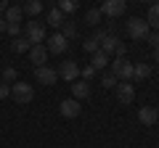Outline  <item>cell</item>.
<instances>
[{"mask_svg":"<svg viewBox=\"0 0 159 148\" xmlns=\"http://www.w3.org/2000/svg\"><path fill=\"white\" fill-rule=\"evenodd\" d=\"M6 32L11 34L13 40H16V37H21V32H24V27H21V24H8V27H6Z\"/></svg>","mask_w":159,"mask_h":148,"instance_id":"83f0119b","label":"cell"},{"mask_svg":"<svg viewBox=\"0 0 159 148\" xmlns=\"http://www.w3.org/2000/svg\"><path fill=\"white\" fill-rule=\"evenodd\" d=\"M64 24H66V16H64L58 8H51L48 11V27H56V29H61Z\"/></svg>","mask_w":159,"mask_h":148,"instance_id":"ac0fdd59","label":"cell"},{"mask_svg":"<svg viewBox=\"0 0 159 148\" xmlns=\"http://www.w3.org/2000/svg\"><path fill=\"white\" fill-rule=\"evenodd\" d=\"M148 42H151V48H159V32H151V34H148Z\"/></svg>","mask_w":159,"mask_h":148,"instance_id":"f1b7e54d","label":"cell"},{"mask_svg":"<svg viewBox=\"0 0 159 148\" xmlns=\"http://www.w3.org/2000/svg\"><path fill=\"white\" fill-rule=\"evenodd\" d=\"M101 85L106 87V90H111V87H117V85H119V80L114 77V74H103V77H101Z\"/></svg>","mask_w":159,"mask_h":148,"instance_id":"4316f807","label":"cell"},{"mask_svg":"<svg viewBox=\"0 0 159 148\" xmlns=\"http://www.w3.org/2000/svg\"><path fill=\"white\" fill-rule=\"evenodd\" d=\"M82 50H85V53H90V56H93V53H98V50H101V42H98L96 37H88V40L82 42Z\"/></svg>","mask_w":159,"mask_h":148,"instance_id":"cb8c5ba5","label":"cell"},{"mask_svg":"<svg viewBox=\"0 0 159 148\" xmlns=\"http://www.w3.org/2000/svg\"><path fill=\"white\" fill-rule=\"evenodd\" d=\"M109 66H111V74L119 82H133V61H127V58H114Z\"/></svg>","mask_w":159,"mask_h":148,"instance_id":"7a4b0ae2","label":"cell"},{"mask_svg":"<svg viewBox=\"0 0 159 148\" xmlns=\"http://www.w3.org/2000/svg\"><path fill=\"white\" fill-rule=\"evenodd\" d=\"M48 56H51V53H48L45 45H32V48H29V61H32L37 69H40V66H45Z\"/></svg>","mask_w":159,"mask_h":148,"instance_id":"8fae6325","label":"cell"},{"mask_svg":"<svg viewBox=\"0 0 159 148\" xmlns=\"http://www.w3.org/2000/svg\"><path fill=\"white\" fill-rule=\"evenodd\" d=\"M6 8H8V3H6V0H0V16L6 13Z\"/></svg>","mask_w":159,"mask_h":148,"instance_id":"1f68e13d","label":"cell"},{"mask_svg":"<svg viewBox=\"0 0 159 148\" xmlns=\"http://www.w3.org/2000/svg\"><path fill=\"white\" fill-rule=\"evenodd\" d=\"M117 45H119V37H117V34H111V32H109L106 37H103V40H101V50L106 53L109 58H111V53L117 50Z\"/></svg>","mask_w":159,"mask_h":148,"instance_id":"e0dca14e","label":"cell"},{"mask_svg":"<svg viewBox=\"0 0 159 148\" xmlns=\"http://www.w3.org/2000/svg\"><path fill=\"white\" fill-rule=\"evenodd\" d=\"M3 19H6V24H21V19H24L21 6H8L6 13H3Z\"/></svg>","mask_w":159,"mask_h":148,"instance_id":"9a60e30c","label":"cell"},{"mask_svg":"<svg viewBox=\"0 0 159 148\" xmlns=\"http://www.w3.org/2000/svg\"><path fill=\"white\" fill-rule=\"evenodd\" d=\"M8 95H11V87H8V85H0V101H6Z\"/></svg>","mask_w":159,"mask_h":148,"instance_id":"f546056e","label":"cell"},{"mask_svg":"<svg viewBox=\"0 0 159 148\" xmlns=\"http://www.w3.org/2000/svg\"><path fill=\"white\" fill-rule=\"evenodd\" d=\"M61 34H64V40H72V37H74V34H77V29H74V24L72 21H69V19H66V24H64V27H61Z\"/></svg>","mask_w":159,"mask_h":148,"instance_id":"484cf974","label":"cell"},{"mask_svg":"<svg viewBox=\"0 0 159 148\" xmlns=\"http://www.w3.org/2000/svg\"><path fill=\"white\" fill-rule=\"evenodd\" d=\"M21 11L27 16H37V13H43V3L40 0H27V3H21Z\"/></svg>","mask_w":159,"mask_h":148,"instance_id":"ffe728a7","label":"cell"},{"mask_svg":"<svg viewBox=\"0 0 159 148\" xmlns=\"http://www.w3.org/2000/svg\"><path fill=\"white\" fill-rule=\"evenodd\" d=\"M0 80H3V85L11 87L13 82H19V72H16L13 66H6V69H3V74H0Z\"/></svg>","mask_w":159,"mask_h":148,"instance_id":"44dd1931","label":"cell"},{"mask_svg":"<svg viewBox=\"0 0 159 148\" xmlns=\"http://www.w3.org/2000/svg\"><path fill=\"white\" fill-rule=\"evenodd\" d=\"M151 77V63H133V82H143Z\"/></svg>","mask_w":159,"mask_h":148,"instance_id":"5bb4252c","label":"cell"},{"mask_svg":"<svg viewBox=\"0 0 159 148\" xmlns=\"http://www.w3.org/2000/svg\"><path fill=\"white\" fill-rule=\"evenodd\" d=\"M114 90H117V101L125 103V106L133 103V98H135V85H133V82H119Z\"/></svg>","mask_w":159,"mask_h":148,"instance_id":"9c48e42d","label":"cell"},{"mask_svg":"<svg viewBox=\"0 0 159 148\" xmlns=\"http://www.w3.org/2000/svg\"><path fill=\"white\" fill-rule=\"evenodd\" d=\"M88 95H90V82L74 80L72 82V98H74V101H82V98H88Z\"/></svg>","mask_w":159,"mask_h":148,"instance_id":"4fadbf2b","label":"cell"},{"mask_svg":"<svg viewBox=\"0 0 159 148\" xmlns=\"http://www.w3.org/2000/svg\"><path fill=\"white\" fill-rule=\"evenodd\" d=\"M101 11H98V8H88L85 11V24L88 27H96V24H101Z\"/></svg>","mask_w":159,"mask_h":148,"instance_id":"7402d4cb","label":"cell"},{"mask_svg":"<svg viewBox=\"0 0 159 148\" xmlns=\"http://www.w3.org/2000/svg\"><path fill=\"white\" fill-rule=\"evenodd\" d=\"M43 45L48 48V53H53V56H61V53L66 50L69 42L64 40V34H61V32H56V34H51V37H48V42H43Z\"/></svg>","mask_w":159,"mask_h":148,"instance_id":"ba28073f","label":"cell"},{"mask_svg":"<svg viewBox=\"0 0 159 148\" xmlns=\"http://www.w3.org/2000/svg\"><path fill=\"white\" fill-rule=\"evenodd\" d=\"M58 11H61L64 16H66V13H74L77 11V0H61V3H58Z\"/></svg>","mask_w":159,"mask_h":148,"instance_id":"d4e9b609","label":"cell"},{"mask_svg":"<svg viewBox=\"0 0 159 148\" xmlns=\"http://www.w3.org/2000/svg\"><path fill=\"white\" fill-rule=\"evenodd\" d=\"M109 63H111V58H109L103 50H98V53H93V56H90V66L96 69V72H103Z\"/></svg>","mask_w":159,"mask_h":148,"instance_id":"2e32d148","label":"cell"},{"mask_svg":"<svg viewBox=\"0 0 159 148\" xmlns=\"http://www.w3.org/2000/svg\"><path fill=\"white\" fill-rule=\"evenodd\" d=\"M154 61L159 63V48H154Z\"/></svg>","mask_w":159,"mask_h":148,"instance_id":"836d02e7","label":"cell"},{"mask_svg":"<svg viewBox=\"0 0 159 148\" xmlns=\"http://www.w3.org/2000/svg\"><path fill=\"white\" fill-rule=\"evenodd\" d=\"M11 98H13L16 103H29V101L34 98V87L19 80V82H13V85H11Z\"/></svg>","mask_w":159,"mask_h":148,"instance_id":"277c9868","label":"cell"},{"mask_svg":"<svg viewBox=\"0 0 159 148\" xmlns=\"http://www.w3.org/2000/svg\"><path fill=\"white\" fill-rule=\"evenodd\" d=\"M127 34H130L133 40H148L151 29H148L146 19H141V16H133L130 21H127Z\"/></svg>","mask_w":159,"mask_h":148,"instance_id":"3957f363","label":"cell"},{"mask_svg":"<svg viewBox=\"0 0 159 148\" xmlns=\"http://www.w3.org/2000/svg\"><path fill=\"white\" fill-rule=\"evenodd\" d=\"M56 74H58V80H66L69 85H72L74 80H80V66H77V61H61L58 63V69H56Z\"/></svg>","mask_w":159,"mask_h":148,"instance_id":"5b68a950","label":"cell"},{"mask_svg":"<svg viewBox=\"0 0 159 148\" xmlns=\"http://www.w3.org/2000/svg\"><path fill=\"white\" fill-rule=\"evenodd\" d=\"M6 27H8V24H6V19H3V16H0V34H3V32H6Z\"/></svg>","mask_w":159,"mask_h":148,"instance_id":"d6a6232c","label":"cell"},{"mask_svg":"<svg viewBox=\"0 0 159 148\" xmlns=\"http://www.w3.org/2000/svg\"><path fill=\"white\" fill-rule=\"evenodd\" d=\"M98 11H101V16H106V19H117V16H122V13L127 11V3L125 0H106Z\"/></svg>","mask_w":159,"mask_h":148,"instance_id":"8992f818","label":"cell"},{"mask_svg":"<svg viewBox=\"0 0 159 148\" xmlns=\"http://www.w3.org/2000/svg\"><path fill=\"white\" fill-rule=\"evenodd\" d=\"M58 111H61V116H66V119H74V116H80L82 106H80V101H74V98H66V101H61Z\"/></svg>","mask_w":159,"mask_h":148,"instance_id":"30bf717a","label":"cell"},{"mask_svg":"<svg viewBox=\"0 0 159 148\" xmlns=\"http://www.w3.org/2000/svg\"><path fill=\"white\" fill-rule=\"evenodd\" d=\"M114 53H117V58H125V53H127V48L122 45V42H119V45H117V50H114Z\"/></svg>","mask_w":159,"mask_h":148,"instance_id":"4dcf8cb0","label":"cell"},{"mask_svg":"<svg viewBox=\"0 0 159 148\" xmlns=\"http://www.w3.org/2000/svg\"><path fill=\"white\" fill-rule=\"evenodd\" d=\"M34 80H37L40 85L51 87V85H56V82H58V74H56V69H51V66H48V63H45V66L34 69Z\"/></svg>","mask_w":159,"mask_h":148,"instance_id":"52a82bcc","label":"cell"},{"mask_svg":"<svg viewBox=\"0 0 159 148\" xmlns=\"http://www.w3.org/2000/svg\"><path fill=\"white\" fill-rule=\"evenodd\" d=\"M138 119H141V124L154 127V124H157V119H159V111L154 106H143L141 111H138Z\"/></svg>","mask_w":159,"mask_h":148,"instance_id":"7c38bea8","label":"cell"},{"mask_svg":"<svg viewBox=\"0 0 159 148\" xmlns=\"http://www.w3.org/2000/svg\"><path fill=\"white\" fill-rule=\"evenodd\" d=\"M24 37H27L29 45H43L48 37V29L43 21H27V27H24Z\"/></svg>","mask_w":159,"mask_h":148,"instance_id":"6da1fadb","label":"cell"},{"mask_svg":"<svg viewBox=\"0 0 159 148\" xmlns=\"http://www.w3.org/2000/svg\"><path fill=\"white\" fill-rule=\"evenodd\" d=\"M146 24H148V29L159 32V3H154V6L148 8V13H146Z\"/></svg>","mask_w":159,"mask_h":148,"instance_id":"d6986e66","label":"cell"},{"mask_svg":"<svg viewBox=\"0 0 159 148\" xmlns=\"http://www.w3.org/2000/svg\"><path fill=\"white\" fill-rule=\"evenodd\" d=\"M11 48H13V53H29V42H27V37H16V40L11 42Z\"/></svg>","mask_w":159,"mask_h":148,"instance_id":"603a6c76","label":"cell"}]
</instances>
